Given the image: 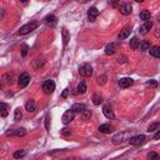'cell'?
<instances>
[{
    "mask_svg": "<svg viewBox=\"0 0 160 160\" xmlns=\"http://www.w3.org/2000/svg\"><path fill=\"white\" fill-rule=\"evenodd\" d=\"M74 116H75V113L71 109L68 110V111H65V113H64V115H63V118H61L63 124H64V125L70 124V123H71L73 120H74Z\"/></svg>",
    "mask_w": 160,
    "mask_h": 160,
    "instance_id": "6",
    "label": "cell"
},
{
    "mask_svg": "<svg viewBox=\"0 0 160 160\" xmlns=\"http://www.w3.org/2000/svg\"><path fill=\"white\" fill-rule=\"evenodd\" d=\"M8 135H15V136H24V135H26V130L24 128H20V129H16L14 130L11 133H8Z\"/></svg>",
    "mask_w": 160,
    "mask_h": 160,
    "instance_id": "20",
    "label": "cell"
},
{
    "mask_svg": "<svg viewBox=\"0 0 160 160\" xmlns=\"http://www.w3.org/2000/svg\"><path fill=\"white\" fill-rule=\"evenodd\" d=\"M151 26H153V23L150 21V20H148V21H144V24L139 28V33L140 34H146L149 30L151 29Z\"/></svg>",
    "mask_w": 160,
    "mask_h": 160,
    "instance_id": "11",
    "label": "cell"
},
{
    "mask_svg": "<svg viewBox=\"0 0 160 160\" xmlns=\"http://www.w3.org/2000/svg\"><path fill=\"white\" fill-rule=\"evenodd\" d=\"M140 19L144 20V21H148V20H150V11H148V10H143V11H140Z\"/></svg>",
    "mask_w": 160,
    "mask_h": 160,
    "instance_id": "24",
    "label": "cell"
},
{
    "mask_svg": "<svg viewBox=\"0 0 160 160\" xmlns=\"http://www.w3.org/2000/svg\"><path fill=\"white\" fill-rule=\"evenodd\" d=\"M154 139H155V140H159V139H160V130L154 135Z\"/></svg>",
    "mask_w": 160,
    "mask_h": 160,
    "instance_id": "40",
    "label": "cell"
},
{
    "mask_svg": "<svg viewBox=\"0 0 160 160\" xmlns=\"http://www.w3.org/2000/svg\"><path fill=\"white\" fill-rule=\"evenodd\" d=\"M159 126H160V123H159V121L150 124V125H149V128H148V131H149V133H150V131H155L156 129H159Z\"/></svg>",
    "mask_w": 160,
    "mask_h": 160,
    "instance_id": "29",
    "label": "cell"
},
{
    "mask_svg": "<svg viewBox=\"0 0 160 160\" xmlns=\"http://www.w3.org/2000/svg\"><path fill=\"white\" fill-rule=\"evenodd\" d=\"M43 90L45 94H51L54 90H55V83L53 80H45L44 84H43Z\"/></svg>",
    "mask_w": 160,
    "mask_h": 160,
    "instance_id": "5",
    "label": "cell"
},
{
    "mask_svg": "<svg viewBox=\"0 0 160 160\" xmlns=\"http://www.w3.org/2000/svg\"><path fill=\"white\" fill-rule=\"evenodd\" d=\"M23 118V114H21V110L20 109H16L15 110V114H14V120L15 121H19L20 119Z\"/></svg>",
    "mask_w": 160,
    "mask_h": 160,
    "instance_id": "30",
    "label": "cell"
},
{
    "mask_svg": "<svg viewBox=\"0 0 160 160\" xmlns=\"http://www.w3.org/2000/svg\"><path fill=\"white\" fill-rule=\"evenodd\" d=\"M135 1H138V3H143V1H145V0H135Z\"/></svg>",
    "mask_w": 160,
    "mask_h": 160,
    "instance_id": "41",
    "label": "cell"
},
{
    "mask_svg": "<svg viewBox=\"0 0 160 160\" xmlns=\"http://www.w3.org/2000/svg\"><path fill=\"white\" fill-rule=\"evenodd\" d=\"M130 31H131V29H130L129 26H126V28H124L123 30H121V33L119 34V39H126L129 35H130Z\"/></svg>",
    "mask_w": 160,
    "mask_h": 160,
    "instance_id": "21",
    "label": "cell"
},
{
    "mask_svg": "<svg viewBox=\"0 0 160 160\" xmlns=\"http://www.w3.org/2000/svg\"><path fill=\"white\" fill-rule=\"evenodd\" d=\"M44 23L46 25H55L56 24V16L55 15H46V16L44 18Z\"/></svg>",
    "mask_w": 160,
    "mask_h": 160,
    "instance_id": "17",
    "label": "cell"
},
{
    "mask_svg": "<svg viewBox=\"0 0 160 160\" xmlns=\"http://www.w3.org/2000/svg\"><path fill=\"white\" fill-rule=\"evenodd\" d=\"M98 15H99V10L95 6H91L88 10V19L90 20V21H95V19L98 18Z\"/></svg>",
    "mask_w": 160,
    "mask_h": 160,
    "instance_id": "10",
    "label": "cell"
},
{
    "mask_svg": "<svg viewBox=\"0 0 160 160\" xmlns=\"http://www.w3.org/2000/svg\"><path fill=\"white\" fill-rule=\"evenodd\" d=\"M118 1L119 0H109V3L113 5V6H118Z\"/></svg>",
    "mask_w": 160,
    "mask_h": 160,
    "instance_id": "38",
    "label": "cell"
},
{
    "mask_svg": "<svg viewBox=\"0 0 160 160\" xmlns=\"http://www.w3.org/2000/svg\"><path fill=\"white\" fill-rule=\"evenodd\" d=\"M115 50H116V44L110 43V44H108L106 46H105V54H106V55H113L115 53Z\"/></svg>",
    "mask_w": 160,
    "mask_h": 160,
    "instance_id": "15",
    "label": "cell"
},
{
    "mask_svg": "<svg viewBox=\"0 0 160 160\" xmlns=\"http://www.w3.org/2000/svg\"><path fill=\"white\" fill-rule=\"evenodd\" d=\"M145 135H135V136L129 139V144L134 145V146H138V145H141L145 143Z\"/></svg>",
    "mask_w": 160,
    "mask_h": 160,
    "instance_id": "4",
    "label": "cell"
},
{
    "mask_svg": "<svg viewBox=\"0 0 160 160\" xmlns=\"http://www.w3.org/2000/svg\"><path fill=\"white\" fill-rule=\"evenodd\" d=\"M29 83H30V75H29L28 73H23V74H20L19 80H18L19 86H20V88H25Z\"/></svg>",
    "mask_w": 160,
    "mask_h": 160,
    "instance_id": "7",
    "label": "cell"
},
{
    "mask_svg": "<svg viewBox=\"0 0 160 160\" xmlns=\"http://www.w3.org/2000/svg\"><path fill=\"white\" fill-rule=\"evenodd\" d=\"M88 90V86H86V83L84 81V80H81L79 84H78V91L80 93V94H84L85 91Z\"/></svg>",
    "mask_w": 160,
    "mask_h": 160,
    "instance_id": "23",
    "label": "cell"
},
{
    "mask_svg": "<svg viewBox=\"0 0 160 160\" xmlns=\"http://www.w3.org/2000/svg\"><path fill=\"white\" fill-rule=\"evenodd\" d=\"M25 155H26V151L25 150H18V151H15L14 153V159H20V158H24Z\"/></svg>",
    "mask_w": 160,
    "mask_h": 160,
    "instance_id": "26",
    "label": "cell"
},
{
    "mask_svg": "<svg viewBox=\"0 0 160 160\" xmlns=\"http://www.w3.org/2000/svg\"><path fill=\"white\" fill-rule=\"evenodd\" d=\"M99 130H100V133L109 134V133H111V131H113L114 128H113L110 124H103V125H100V126H99Z\"/></svg>",
    "mask_w": 160,
    "mask_h": 160,
    "instance_id": "16",
    "label": "cell"
},
{
    "mask_svg": "<svg viewBox=\"0 0 160 160\" xmlns=\"http://www.w3.org/2000/svg\"><path fill=\"white\" fill-rule=\"evenodd\" d=\"M40 25V23L39 21H30V23H28V24H25V25H23L21 28H20V30H19V35H26V34H29L30 31H33V30H35L38 26Z\"/></svg>",
    "mask_w": 160,
    "mask_h": 160,
    "instance_id": "1",
    "label": "cell"
},
{
    "mask_svg": "<svg viewBox=\"0 0 160 160\" xmlns=\"http://www.w3.org/2000/svg\"><path fill=\"white\" fill-rule=\"evenodd\" d=\"M20 1H21V3H26L28 0H20Z\"/></svg>",
    "mask_w": 160,
    "mask_h": 160,
    "instance_id": "42",
    "label": "cell"
},
{
    "mask_svg": "<svg viewBox=\"0 0 160 160\" xmlns=\"http://www.w3.org/2000/svg\"><path fill=\"white\" fill-rule=\"evenodd\" d=\"M103 114L105 115V118H108L110 120H113L115 118V114H114L113 108H111V105L110 104H105L103 106Z\"/></svg>",
    "mask_w": 160,
    "mask_h": 160,
    "instance_id": "8",
    "label": "cell"
},
{
    "mask_svg": "<svg viewBox=\"0 0 160 160\" xmlns=\"http://www.w3.org/2000/svg\"><path fill=\"white\" fill-rule=\"evenodd\" d=\"M1 116L6 118L8 116V106L5 103H1Z\"/></svg>",
    "mask_w": 160,
    "mask_h": 160,
    "instance_id": "31",
    "label": "cell"
},
{
    "mask_svg": "<svg viewBox=\"0 0 160 160\" xmlns=\"http://www.w3.org/2000/svg\"><path fill=\"white\" fill-rule=\"evenodd\" d=\"M148 158L149 159H159V154H156V153H149L148 154Z\"/></svg>",
    "mask_w": 160,
    "mask_h": 160,
    "instance_id": "34",
    "label": "cell"
},
{
    "mask_svg": "<svg viewBox=\"0 0 160 160\" xmlns=\"http://www.w3.org/2000/svg\"><path fill=\"white\" fill-rule=\"evenodd\" d=\"M49 120H50L49 115H46V116H45V128H46V130H49Z\"/></svg>",
    "mask_w": 160,
    "mask_h": 160,
    "instance_id": "37",
    "label": "cell"
},
{
    "mask_svg": "<svg viewBox=\"0 0 160 160\" xmlns=\"http://www.w3.org/2000/svg\"><path fill=\"white\" fill-rule=\"evenodd\" d=\"M148 85H149V86H151V88H155V86H156V81H155V80H150V81H148Z\"/></svg>",
    "mask_w": 160,
    "mask_h": 160,
    "instance_id": "36",
    "label": "cell"
},
{
    "mask_svg": "<svg viewBox=\"0 0 160 160\" xmlns=\"http://www.w3.org/2000/svg\"><path fill=\"white\" fill-rule=\"evenodd\" d=\"M133 8H131V5L130 4H123L121 6H120V13H121L123 15H130L131 14V10Z\"/></svg>",
    "mask_w": 160,
    "mask_h": 160,
    "instance_id": "14",
    "label": "cell"
},
{
    "mask_svg": "<svg viewBox=\"0 0 160 160\" xmlns=\"http://www.w3.org/2000/svg\"><path fill=\"white\" fill-rule=\"evenodd\" d=\"M133 84H134V80L130 79V78H123V79L119 80L120 88H129L130 85H133Z\"/></svg>",
    "mask_w": 160,
    "mask_h": 160,
    "instance_id": "12",
    "label": "cell"
},
{
    "mask_svg": "<svg viewBox=\"0 0 160 160\" xmlns=\"http://www.w3.org/2000/svg\"><path fill=\"white\" fill-rule=\"evenodd\" d=\"M79 74L81 75L83 78H89V76H91V74H93V68L90 66L89 64H84L80 66L79 69Z\"/></svg>",
    "mask_w": 160,
    "mask_h": 160,
    "instance_id": "3",
    "label": "cell"
},
{
    "mask_svg": "<svg viewBox=\"0 0 160 160\" xmlns=\"http://www.w3.org/2000/svg\"><path fill=\"white\" fill-rule=\"evenodd\" d=\"M68 94H69V89H65L64 91H63V94H61V98H66Z\"/></svg>",
    "mask_w": 160,
    "mask_h": 160,
    "instance_id": "39",
    "label": "cell"
},
{
    "mask_svg": "<svg viewBox=\"0 0 160 160\" xmlns=\"http://www.w3.org/2000/svg\"><path fill=\"white\" fill-rule=\"evenodd\" d=\"M93 103H94V105H100V104L103 103V98L100 96V95L95 94L94 96H93Z\"/></svg>",
    "mask_w": 160,
    "mask_h": 160,
    "instance_id": "28",
    "label": "cell"
},
{
    "mask_svg": "<svg viewBox=\"0 0 160 160\" xmlns=\"http://www.w3.org/2000/svg\"><path fill=\"white\" fill-rule=\"evenodd\" d=\"M149 53L151 56L160 59V45H155V46H151L149 49Z\"/></svg>",
    "mask_w": 160,
    "mask_h": 160,
    "instance_id": "13",
    "label": "cell"
},
{
    "mask_svg": "<svg viewBox=\"0 0 160 160\" xmlns=\"http://www.w3.org/2000/svg\"><path fill=\"white\" fill-rule=\"evenodd\" d=\"M130 134L128 131H124V133H119L116 135L113 136V143L114 144H123L125 140H129Z\"/></svg>",
    "mask_w": 160,
    "mask_h": 160,
    "instance_id": "2",
    "label": "cell"
},
{
    "mask_svg": "<svg viewBox=\"0 0 160 160\" xmlns=\"http://www.w3.org/2000/svg\"><path fill=\"white\" fill-rule=\"evenodd\" d=\"M36 109H38V105L34 100H28L26 104H25V110H26L28 113H35Z\"/></svg>",
    "mask_w": 160,
    "mask_h": 160,
    "instance_id": "9",
    "label": "cell"
},
{
    "mask_svg": "<svg viewBox=\"0 0 160 160\" xmlns=\"http://www.w3.org/2000/svg\"><path fill=\"white\" fill-rule=\"evenodd\" d=\"M28 54V45H23V49H21V56H26Z\"/></svg>",
    "mask_w": 160,
    "mask_h": 160,
    "instance_id": "35",
    "label": "cell"
},
{
    "mask_svg": "<svg viewBox=\"0 0 160 160\" xmlns=\"http://www.w3.org/2000/svg\"><path fill=\"white\" fill-rule=\"evenodd\" d=\"M98 83L100 85H104L105 83H106V75H101V76L98 78Z\"/></svg>",
    "mask_w": 160,
    "mask_h": 160,
    "instance_id": "32",
    "label": "cell"
},
{
    "mask_svg": "<svg viewBox=\"0 0 160 160\" xmlns=\"http://www.w3.org/2000/svg\"><path fill=\"white\" fill-rule=\"evenodd\" d=\"M149 49H150V43L148 40H143V41L140 43V50H141V51H146Z\"/></svg>",
    "mask_w": 160,
    "mask_h": 160,
    "instance_id": "25",
    "label": "cell"
},
{
    "mask_svg": "<svg viewBox=\"0 0 160 160\" xmlns=\"http://www.w3.org/2000/svg\"><path fill=\"white\" fill-rule=\"evenodd\" d=\"M90 116H91V111L90 110H88V109H85L84 111H81V118H83V120H89L90 119Z\"/></svg>",
    "mask_w": 160,
    "mask_h": 160,
    "instance_id": "27",
    "label": "cell"
},
{
    "mask_svg": "<svg viewBox=\"0 0 160 160\" xmlns=\"http://www.w3.org/2000/svg\"><path fill=\"white\" fill-rule=\"evenodd\" d=\"M60 133H61L63 136H68V135L71 134V130H70V129H66V128H64V129H61V131H60Z\"/></svg>",
    "mask_w": 160,
    "mask_h": 160,
    "instance_id": "33",
    "label": "cell"
},
{
    "mask_svg": "<svg viewBox=\"0 0 160 160\" xmlns=\"http://www.w3.org/2000/svg\"><path fill=\"white\" fill-rule=\"evenodd\" d=\"M61 35H63V43H64V46H66L68 43H69V40H70V34L66 29H63L61 30Z\"/></svg>",
    "mask_w": 160,
    "mask_h": 160,
    "instance_id": "19",
    "label": "cell"
},
{
    "mask_svg": "<svg viewBox=\"0 0 160 160\" xmlns=\"http://www.w3.org/2000/svg\"><path fill=\"white\" fill-rule=\"evenodd\" d=\"M86 109V106H85V104H80V103H76V104H74L73 106H71V110L76 114V113H81L84 111V110Z\"/></svg>",
    "mask_w": 160,
    "mask_h": 160,
    "instance_id": "18",
    "label": "cell"
},
{
    "mask_svg": "<svg viewBox=\"0 0 160 160\" xmlns=\"http://www.w3.org/2000/svg\"><path fill=\"white\" fill-rule=\"evenodd\" d=\"M130 48L133 50H136L138 48H140V40L138 38H133L130 40Z\"/></svg>",
    "mask_w": 160,
    "mask_h": 160,
    "instance_id": "22",
    "label": "cell"
}]
</instances>
